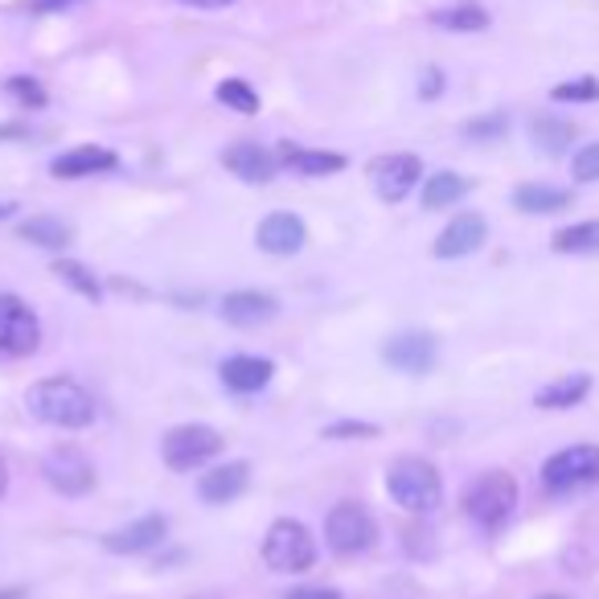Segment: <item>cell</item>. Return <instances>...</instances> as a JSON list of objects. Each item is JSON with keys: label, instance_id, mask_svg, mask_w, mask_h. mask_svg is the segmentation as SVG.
<instances>
[{"label": "cell", "instance_id": "6da1fadb", "mask_svg": "<svg viewBox=\"0 0 599 599\" xmlns=\"http://www.w3.org/2000/svg\"><path fill=\"white\" fill-rule=\"evenodd\" d=\"M26 407L33 419L62 427V432H82L95 423V398L82 390L74 378H41L29 386Z\"/></svg>", "mask_w": 599, "mask_h": 599}, {"label": "cell", "instance_id": "7a4b0ae2", "mask_svg": "<svg viewBox=\"0 0 599 599\" xmlns=\"http://www.w3.org/2000/svg\"><path fill=\"white\" fill-rule=\"evenodd\" d=\"M386 493L403 505L407 514H436L444 501V480H439L436 464L423 456H398L386 473Z\"/></svg>", "mask_w": 599, "mask_h": 599}, {"label": "cell", "instance_id": "3957f363", "mask_svg": "<svg viewBox=\"0 0 599 599\" xmlns=\"http://www.w3.org/2000/svg\"><path fill=\"white\" fill-rule=\"evenodd\" d=\"M518 509V480L501 473V468H489L480 473L468 489H464V514L477 521L480 530H501L505 521L514 518Z\"/></svg>", "mask_w": 599, "mask_h": 599}, {"label": "cell", "instance_id": "277c9868", "mask_svg": "<svg viewBox=\"0 0 599 599\" xmlns=\"http://www.w3.org/2000/svg\"><path fill=\"white\" fill-rule=\"evenodd\" d=\"M263 562L275 575H300L316 562V538L304 521L280 518L272 521V530L263 538Z\"/></svg>", "mask_w": 599, "mask_h": 599}, {"label": "cell", "instance_id": "5b68a950", "mask_svg": "<svg viewBox=\"0 0 599 599\" xmlns=\"http://www.w3.org/2000/svg\"><path fill=\"white\" fill-rule=\"evenodd\" d=\"M374 538H378V521L369 518L366 505L337 501L333 509H328L325 542H328V550H333V555H341V559H354V555H362V550H369V546H374Z\"/></svg>", "mask_w": 599, "mask_h": 599}, {"label": "cell", "instance_id": "8992f818", "mask_svg": "<svg viewBox=\"0 0 599 599\" xmlns=\"http://www.w3.org/2000/svg\"><path fill=\"white\" fill-rule=\"evenodd\" d=\"M222 448H226V439H222L214 427H205V423L173 427V432L161 439V456L173 473H193V468H202V464L214 460Z\"/></svg>", "mask_w": 599, "mask_h": 599}, {"label": "cell", "instance_id": "52a82bcc", "mask_svg": "<svg viewBox=\"0 0 599 599\" xmlns=\"http://www.w3.org/2000/svg\"><path fill=\"white\" fill-rule=\"evenodd\" d=\"M599 480V448L596 444H571V448L555 451L542 464V485L550 493H575Z\"/></svg>", "mask_w": 599, "mask_h": 599}, {"label": "cell", "instance_id": "ba28073f", "mask_svg": "<svg viewBox=\"0 0 599 599\" xmlns=\"http://www.w3.org/2000/svg\"><path fill=\"white\" fill-rule=\"evenodd\" d=\"M41 477L62 497H87L95 489V464L87 460V451H79L74 444H58V448L45 451Z\"/></svg>", "mask_w": 599, "mask_h": 599}, {"label": "cell", "instance_id": "9c48e42d", "mask_svg": "<svg viewBox=\"0 0 599 599\" xmlns=\"http://www.w3.org/2000/svg\"><path fill=\"white\" fill-rule=\"evenodd\" d=\"M41 345V325L33 308L13 292H0V354L9 357H29L38 354Z\"/></svg>", "mask_w": 599, "mask_h": 599}, {"label": "cell", "instance_id": "30bf717a", "mask_svg": "<svg viewBox=\"0 0 599 599\" xmlns=\"http://www.w3.org/2000/svg\"><path fill=\"white\" fill-rule=\"evenodd\" d=\"M423 177V161L415 152H390V156H378V161H369V185L378 193L382 202L398 205L407 197Z\"/></svg>", "mask_w": 599, "mask_h": 599}, {"label": "cell", "instance_id": "8fae6325", "mask_svg": "<svg viewBox=\"0 0 599 599\" xmlns=\"http://www.w3.org/2000/svg\"><path fill=\"white\" fill-rule=\"evenodd\" d=\"M382 357L390 362V369L398 374H407V378H423V374H432L436 369V357H439V345L432 333H398L382 345Z\"/></svg>", "mask_w": 599, "mask_h": 599}, {"label": "cell", "instance_id": "7c38bea8", "mask_svg": "<svg viewBox=\"0 0 599 599\" xmlns=\"http://www.w3.org/2000/svg\"><path fill=\"white\" fill-rule=\"evenodd\" d=\"M255 243H260V251H267V255H296V251H304V243H308V226H304V219H296V214H287V210H275V214H267V219L260 222V231H255Z\"/></svg>", "mask_w": 599, "mask_h": 599}, {"label": "cell", "instance_id": "4fadbf2b", "mask_svg": "<svg viewBox=\"0 0 599 599\" xmlns=\"http://www.w3.org/2000/svg\"><path fill=\"white\" fill-rule=\"evenodd\" d=\"M485 238H489V222L480 219V214H456V219L439 231L436 260H464V255L480 251Z\"/></svg>", "mask_w": 599, "mask_h": 599}, {"label": "cell", "instance_id": "5bb4252c", "mask_svg": "<svg viewBox=\"0 0 599 599\" xmlns=\"http://www.w3.org/2000/svg\"><path fill=\"white\" fill-rule=\"evenodd\" d=\"M164 538H169V518L149 514V518H136L132 526H123V530H111L103 546L111 555H149V550L164 546Z\"/></svg>", "mask_w": 599, "mask_h": 599}, {"label": "cell", "instance_id": "9a60e30c", "mask_svg": "<svg viewBox=\"0 0 599 599\" xmlns=\"http://www.w3.org/2000/svg\"><path fill=\"white\" fill-rule=\"evenodd\" d=\"M222 164L238 181H246V185H267L275 177V169H280V156H272L255 140H238V144H231V149L222 152Z\"/></svg>", "mask_w": 599, "mask_h": 599}, {"label": "cell", "instance_id": "2e32d148", "mask_svg": "<svg viewBox=\"0 0 599 599\" xmlns=\"http://www.w3.org/2000/svg\"><path fill=\"white\" fill-rule=\"evenodd\" d=\"M280 313V300L272 292H255V287H243V292H231L222 300V321L234 328H255L267 325L272 316Z\"/></svg>", "mask_w": 599, "mask_h": 599}, {"label": "cell", "instance_id": "e0dca14e", "mask_svg": "<svg viewBox=\"0 0 599 599\" xmlns=\"http://www.w3.org/2000/svg\"><path fill=\"white\" fill-rule=\"evenodd\" d=\"M115 164H120V156L111 149H103V144H79V149L54 156L50 173L58 181H79V177H95V173H111Z\"/></svg>", "mask_w": 599, "mask_h": 599}, {"label": "cell", "instance_id": "ac0fdd59", "mask_svg": "<svg viewBox=\"0 0 599 599\" xmlns=\"http://www.w3.org/2000/svg\"><path fill=\"white\" fill-rule=\"evenodd\" d=\"M246 485H251V468H246V460H231V464H219V468L202 473L197 493H202L205 505H231L243 497Z\"/></svg>", "mask_w": 599, "mask_h": 599}, {"label": "cell", "instance_id": "d6986e66", "mask_svg": "<svg viewBox=\"0 0 599 599\" xmlns=\"http://www.w3.org/2000/svg\"><path fill=\"white\" fill-rule=\"evenodd\" d=\"M275 366L267 357H251V354H238V357H226L222 362V386L234 390V395H255L263 390L267 382H272Z\"/></svg>", "mask_w": 599, "mask_h": 599}, {"label": "cell", "instance_id": "ffe728a7", "mask_svg": "<svg viewBox=\"0 0 599 599\" xmlns=\"http://www.w3.org/2000/svg\"><path fill=\"white\" fill-rule=\"evenodd\" d=\"M591 395V374H562V378L546 382L542 390L534 395V407L542 410H571Z\"/></svg>", "mask_w": 599, "mask_h": 599}, {"label": "cell", "instance_id": "44dd1931", "mask_svg": "<svg viewBox=\"0 0 599 599\" xmlns=\"http://www.w3.org/2000/svg\"><path fill=\"white\" fill-rule=\"evenodd\" d=\"M280 164L296 169V173H304V177H328V173H341V169H345V156H341V152H325V149L280 144Z\"/></svg>", "mask_w": 599, "mask_h": 599}, {"label": "cell", "instance_id": "7402d4cb", "mask_svg": "<svg viewBox=\"0 0 599 599\" xmlns=\"http://www.w3.org/2000/svg\"><path fill=\"white\" fill-rule=\"evenodd\" d=\"M17 238H26L33 246H45V251H67L74 243V226L62 219H50V214H38V219H26L17 226Z\"/></svg>", "mask_w": 599, "mask_h": 599}, {"label": "cell", "instance_id": "603a6c76", "mask_svg": "<svg viewBox=\"0 0 599 599\" xmlns=\"http://www.w3.org/2000/svg\"><path fill=\"white\" fill-rule=\"evenodd\" d=\"M432 26L448 29V33H480V29H489V9H480L477 0H460V4L436 9Z\"/></svg>", "mask_w": 599, "mask_h": 599}, {"label": "cell", "instance_id": "cb8c5ba5", "mask_svg": "<svg viewBox=\"0 0 599 599\" xmlns=\"http://www.w3.org/2000/svg\"><path fill=\"white\" fill-rule=\"evenodd\" d=\"M468 190H473V181L460 177V173H432V177L423 181V210H448V205H456L460 197H468Z\"/></svg>", "mask_w": 599, "mask_h": 599}, {"label": "cell", "instance_id": "d4e9b609", "mask_svg": "<svg viewBox=\"0 0 599 599\" xmlns=\"http://www.w3.org/2000/svg\"><path fill=\"white\" fill-rule=\"evenodd\" d=\"M514 205L521 214H562L571 205V193L555 190V185H518L514 190Z\"/></svg>", "mask_w": 599, "mask_h": 599}, {"label": "cell", "instance_id": "484cf974", "mask_svg": "<svg viewBox=\"0 0 599 599\" xmlns=\"http://www.w3.org/2000/svg\"><path fill=\"white\" fill-rule=\"evenodd\" d=\"M530 140L546 156H562L575 140V123L559 120V115H538V120L530 123Z\"/></svg>", "mask_w": 599, "mask_h": 599}, {"label": "cell", "instance_id": "4316f807", "mask_svg": "<svg viewBox=\"0 0 599 599\" xmlns=\"http://www.w3.org/2000/svg\"><path fill=\"white\" fill-rule=\"evenodd\" d=\"M550 246L559 255H596L599 251V219L596 222H575V226H562Z\"/></svg>", "mask_w": 599, "mask_h": 599}, {"label": "cell", "instance_id": "83f0119b", "mask_svg": "<svg viewBox=\"0 0 599 599\" xmlns=\"http://www.w3.org/2000/svg\"><path fill=\"white\" fill-rule=\"evenodd\" d=\"M219 103L222 108L238 111V115H255V111H260V95H255V87H251L246 79L219 82Z\"/></svg>", "mask_w": 599, "mask_h": 599}, {"label": "cell", "instance_id": "f1b7e54d", "mask_svg": "<svg viewBox=\"0 0 599 599\" xmlns=\"http://www.w3.org/2000/svg\"><path fill=\"white\" fill-rule=\"evenodd\" d=\"M54 275L62 280L67 287H74L79 296H87V300H99L103 296V287H99V280L87 267H82L79 260H54Z\"/></svg>", "mask_w": 599, "mask_h": 599}, {"label": "cell", "instance_id": "f546056e", "mask_svg": "<svg viewBox=\"0 0 599 599\" xmlns=\"http://www.w3.org/2000/svg\"><path fill=\"white\" fill-rule=\"evenodd\" d=\"M509 132V115L505 111H493V115H480V120L464 123V136L477 140V144H489V140H501Z\"/></svg>", "mask_w": 599, "mask_h": 599}, {"label": "cell", "instance_id": "4dcf8cb0", "mask_svg": "<svg viewBox=\"0 0 599 599\" xmlns=\"http://www.w3.org/2000/svg\"><path fill=\"white\" fill-rule=\"evenodd\" d=\"M555 103H596L599 99V79L583 74V79H571V82H559L555 91H550Z\"/></svg>", "mask_w": 599, "mask_h": 599}, {"label": "cell", "instance_id": "1f68e13d", "mask_svg": "<svg viewBox=\"0 0 599 599\" xmlns=\"http://www.w3.org/2000/svg\"><path fill=\"white\" fill-rule=\"evenodd\" d=\"M4 91L21 103V108H45V87L38 79H29V74H13V79L4 82Z\"/></svg>", "mask_w": 599, "mask_h": 599}, {"label": "cell", "instance_id": "d6a6232c", "mask_svg": "<svg viewBox=\"0 0 599 599\" xmlns=\"http://www.w3.org/2000/svg\"><path fill=\"white\" fill-rule=\"evenodd\" d=\"M571 173H575V181H583V185L599 181V144H583V149L575 152Z\"/></svg>", "mask_w": 599, "mask_h": 599}, {"label": "cell", "instance_id": "836d02e7", "mask_svg": "<svg viewBox=\"0 0 599 599\" xmlns=\"http://www.w3.org/2000/svg\"><path fill=\"white\" fill-rule=\"evenodd\" d=\"M374 436H378V423L345 419V423H333V427H325V439H374Z\"/></svg>", "mask_w": 599, "mask_h": 599}, {"label": "cell", "instance_id": "e575fe53", "mask_svg": "<svg viewBox=\"0 0 599 599\" xmlns=\"http://www.w3.org/2000/svg\"><path fill=\"white\" fill-rule=\"evenodd\" d=\"M284 599H341V591H333V587H296Z\"/></svg>", "mask_w": 599, "mask_h": 599}, {"label": "cell", "instance_id": "d590c367", "mask_svg": "<svg viewBox=\"0 0 599 599\" xmlns=\"http://www.w3.org/2000/svg\"><path fill=\"white\" fill-rule=\"evenodd\" d=\"M439 91H444V74H439V70H427V74H423V82H419V95L423 99H439Z\"/></svg>", "mask_w": 599, "mask_h": 599}, {"label": "cell", "instance_id": "8d00e7d4", "mask_svg": "<svg viewBox=\"0 0 599 599\" xmlns=\"http://www.w3.org/2000/svg\"><path fill=\"white\" fill-rule=\"evenodd\" d=\"M70 4H82V0H33L38 13H54V9H70Z\"/></svg>", "mask_w": 599, "mask_h": 599}, {"label": "cell", "instance_id": "74e56055", "mask_svg": "<svg viewBox=\"0 0 599 599\" xmlns=\"http://www.w3.org/2000/svg\"><path fill=\"white\" fill-rule=\"evenodd\" d=\"M181 4H193V9H226L234 0H181Z\"/></svg>", "mask_w": 599, "mask_h": 599}, {"label": "cell", "instance_id": "f35d334b", "mask_svg": "<svg viewBox=\"0 0 599 599\" xmlns=\"http://www.w3.org/2000/svg\"><path fill=\"white\" fill-rule=\"evenodd\" d=\"M0 599H26V587H0Z\"/></svg>", "mask_w": 599, "mask_h": 599}, {"label": "cell", "instance_id": "ab89813d", "mask_svg": "<svg viewBox=\"0 0 599 599\" xmlns=\"http://www.w3.org/2000/svg\"><path fill=\"white\" fill-rule=\"evenodd\" d=\"M26 136V128H0V140H17Z\"/></svg>", "mask_w": 599, "mask_h": 599}, {"label": "cell", "instance_id": "60d3db41", "mask_svg": "<svg viewBox=\"0 0 599 599\" xmlns=\"http://www.w3.org/2000/svg\"><path fill=\"white\" fill-rule=\"evenodd\" d=\"M9 493V468H4V460H0V497Z\"/></svg>", "mask_w": 599, "mask_h": 599}, {"label": "cell", "instance_id": "b9f144b4", "mask_svg": "<svg viewBox=\"0 0 599 599\" xmlns=\"http://www.w3.org/2000/svg\"><path fill=\"white\" fill-rule=\"evenodd\" d=\"M13 210H17L13 202H0V222H4V219H13Z\"/></svg>", "mask_w": 599, "mask_h": 599}, {"label": "cell", "instance_id": "7bdbcfd3", "mask_svg": "<svg viewBox=\"0 0 599 599\" xmlns=\"http://www.w3.org/2000/svg\"><path fill=\"white\" fill-rule=\"evenodd\" d=\"M538 599H567V596H538Z\"/></svg>", "mask_w": 599, "mask_h": 599}]
</instances>
